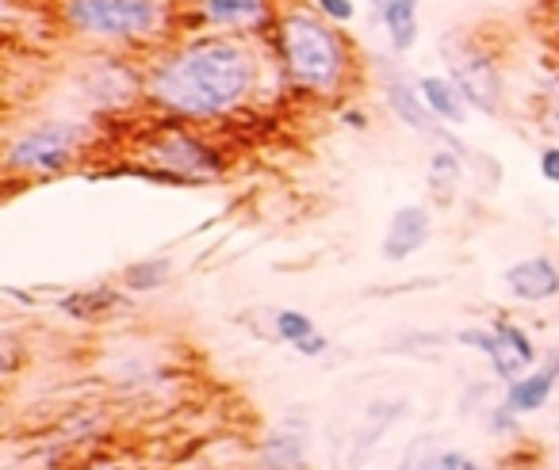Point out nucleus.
I'll return each instance as SVG.
<instances>
[{
	"label": "nucleus",
	"mask_w": 559,
	"mask_h": 470,
	"mask_svg": "<svg viewBox=\"0 0 559 470\" xmlns=\"http://www.w3.org/2000/svg\"><path fill=\"white\" fill-rule=\"evenodd\" d=\"M257 81H261L257 55L246 43L207 35V39L185 43L180 50L165 55L150 70L146 96L180 119L211 123V119L238 111L253 96Z\"/></svg>",
	"instance_id": "1"
},
{
	"label": "nucleus",
	"mask_w": 559,
	"mask_h": 470,
	"mask_svg": "<svg viewBox=\"0 0 559 470\" xmlns=\"http://www.w3.org/2000/svg\"><path fill=\"white\" fill-rule=\"evenodd\" d=\"M280 62L288 81L311 96H337L349 81V47L342 32L319 12L288 9L276 20Z\"/></svg>",
	"instance_id": "2"
},
{
	"label": "nucleus",
	"mask_w": 559,
	"mask_h": 470,
	"mask_svg": "<svg viewBox=\"0 0 559 470\" xmlns=\"http://www.w3.org/2000/svg\"><path fill=\"white\" fill-rule=\"evenodd\" d=\"M62 24L93 43H142L169 24L165 0H62Z\"/></svg>",
	"instance_id": "3"
},
{
	"label": "nucleus",
	"mask_w": 559,
	"mask_h": 470,
	"mask_svg": "<svg viewBox=\"0 0 559 470\" xmlns=\"http://www.w3.org/2000/svg\"><path fill=\"white\" fill-rule=\"evenodd\" d=\"M81 149V131L66 119H50L32 131H24L4 154L9 172H27V177H58L73 165Z\"/></svg>",
	"instance_id": "4"
},
{
	"label": "nucleus",
	"mask_w": 559,
	"mask_h": 470,
	"mask_svg": "<svg viewBox=\"0 0 559 470\" xmlns=\"http://www.w3.org/2000/svg\"><path fill=\"white\" fill-rule=\"evenodd\" d=\"M441 58L449 65V77L464 93V100L483 116H498V108H502V77H498L495 58L475 47V43L460 39V35H449L441 43Z\"/></svg>",
	"instance_id": "5"
},
{
	"label": "nucleus",
	"mask_w": 559,
	"mask_h": 470,
	"mask_svg": "<svg viewBox=\"0 0 559 470\" xmlns=\"http://www.w3.org/2000/svg\"><path fill=\"white\" fill-rule=\"evenodd\" d=\"M380 88H383V100H388V108L395 111L399 123H406L411 131H418V134H429V138H444V149H456V154L464 157V146H460L452 134H444L441 126H437L433 111L426 108V100H421V93H418V81L406 77L399 65L383 62L380 65Z\"/></svg>",
	"instance_id": "6"
},
{
	"label": "nucleus",
	"mask_w": 559,
	"mask_h": 470,
	"mask_svg": "<svg viewBox=\"0 0 559 470\" xmlns=\"http://www.w3.org/2000/svg\"><path fill=\"white\" fill-rule=\"evenodd\" d=\"M150 161L162 165V169L173 172V177H203L207 180V177H218V172H223V157H218L207 142H200L188 131H169L165 138H157Z\"/></svg>",
	"instance_id": "7"
},
{
	"label": "nucleus",
	"mask_w": 559,
	"mask_h": 470,
	"mask_svg": "<svg viewBox=\"0 0 559 470\" xmlns=\"http://www.w3.org/2000/svg\"><path fill=\"white\" fill-rule=\"evenodd\" d=\"M81 88L93 100V108H127L146 88V81L119 58H96L81 73Z\"/></svg>",
	"instance_id": "8"
},
{
	"label": "nucleus",
	"mask_w": 559,
	"mask_h": 470,
	"mask_svg": "<svg viewBox=\"0 0 559 470\" xmlns=\"http://www.w3.org/2000/svg\"><path fill=\"white\" fill-rule=\"evenodd\" d=\"M487 363H490V371H495V378H502V383H513V378H521L525 371H533L536 345H533V337H528L525 325L506 322V317L490 325Z\"/></svg>",
	"instance_id": "9"
},
{
	"label": "nucleus",
	"mask_w": 559,
	"mask_h": 470,
	"mask_svg": "<svg viewBox=\"0 0 559 470\" xmlns=\"http://www.w3.org/2000/svg\"><path fill=\"white\" fill-rule=\"evenodd\" d=\"M307 451H311V429H307L304 413L292 409V413L280 421V429L261 444V451H257V470H307L311 467Z\"/></svg>",
	"instance_id": "10"
},
{
	"label": "nucleus",
	"mask_w": 559,
	"mask_h": 470,
	"mask_svg": "<svg viewBox=\"0 0 559 470\" xmlns=\"http://www.w3.org/2000/svg\"><path fill=\"white\" fill-rule=\"evenodd\" d=\"M429 238H433V218H429V210L418 207V203H406V207H399L395 215H391L380 253H383V261H391V264L411 261L414 253H421V249L429 245Z\"/></svg>",
	"instance_id": "11"
},
{
	"label": "nucleus",
	"mask_w": 559,
	"mask_h": 470,
	"mask_svg": "<svg viewBox=\"0 0 559 470\" xmlns=\"http://www.w3.org/2000/svg\"><path fill=\"white\" fill-rule=\"evenodd\" d=\"M502 284L518 302L540 306V302L559 299V264L551 256H525L502 272Z\"/></svg>",
	"instance_id": "12"
},
{
	"label": "nucleus",
	"mask_w": 559,
	"mask_h": 470,
	"mask_svg": "<svg viewBox=\"0 0 559 470\" xmlns=\"http://www.w3.org/2000/svg\"><path fill=\"white\" fill-rule=\"evenodd\" d=\"M406 413V398H376L372 406L360 413L357 429H353V439H349V467L345 470H360L365 467L368 455L380 447V439L391 432V424Z\"/></svg>",
	"instance_id": "13"
},
{
	"label": "nucleus",
	"mask_w": 559,
	"mask_h": 470,
	"mask_svg": "<svg viewBox=\"0 0 559 470\" xmlns=\"http://www.w3.org/2000/svg\"><path fill=\"white\" fill-rule=\"evenodd\" d=\"M556 383H559V378L551 375L548 367H533V371H525L521 378H513V383H506L502 401L518 417L540 413V409L551 401V394H556Z\"/></svg>",
	"instance_id": "14"
},
{
	"label": "nucleus",
	"mask_w": 559,
	"mask_h": 470,
	"mask_svg": "<svg viewBox=\"0 0 559 470\" xmlns=\"http://www.w3.org/2000/svg\"><path fill=\"white\" fill-rule=\"evenodd\" d=\"M200 16L211 27H264L272 4L269 0H200Z\"/></svg>",
	"instance_id": "15"
},
{
	"label": "nucleus",
	"mask_w": 559,
	"mask_h": 470,
	"mask_svg": "<svg viewBox=\"0 0 559 470\" xmlns=\"http://www.w3.org/2000/svg\"><path fill=\"white\" fill-rule=\"evenodd\" d=\"M418 93H421V100H426V108L433 111L437 123H464L467 119L472 104L464 100V93H460L452 77H433V73L418 77Z\"/></svg>",
	"instance_id": "16"
},
{
	"label": "nucleus",
	"mask_w": 559,
	"mask_h": 470,
	"mask_svg": "<svg viewBox=\"0 0 559 470\" xmlns=\"http://www.w3.org/2000/svg\"><path fill=\"white\" fill-rule=\"evenodd\" d=\"M460 180H464V165H460V154L456 149H437L429 157V169H426V188H429V200L437 207H452L460 192Z\"/></svg>",
	"instance_id": "17"
},
{
	"label": "nucleus",
	"mask_w": 559,
	"mask_h": 470,
	"mask_svg": "<svg viewBox=\"0 0 559 470\" xmlns=\"http://www.w3.org/2000/svg\"><path fill=\"white\" fill-rule=\"evenodd\" d=\"M380 24L395 55H411L418 43V0H391L380 12Z\"/></svg>",
	"instance_id": "18"
},
{
	"label": "nucleus",
	"mask_w": 559,
	"mask_h": 470,
	"mask_svg": "<svg viewBox=\"0 0 559 470\" xmlns=\"http://www.w3.org/2000/svg\"><path fill=\"white\" fill-rule=\"evenodd\" d=\"M119 302H123V294H119L116 287H93V291L70 294V299L62 302V310L70 317H78V322H93V317H100V314H108V310H116Z\"/></svg>",
	"instance_id": "19"
},
{
	"label": "nucleus",
	"mask_w": 559,
	"mask_h": 470,
	"mask_svg": "<svg viewBox=\"0 0 559 470\" xmlns=\"http://www.w3.org/2000/svg\"><path fill=\"white\" fill-rule=\"evenodd\" d=\"M173 272V261H165V256H157V261H139L131 264V268H123V287L127 291H154V287H162L165 279H169Z\"/></svg>",
	"instance_id": "20"
},
{
	"label": "nucleus",
	"mask_w": 559,
	"mask_h": 470,
	"mask_svg": "<svg viewBox=\"0 0 559 470\" xmlns=\"http://www.w3.org/2000/svg\"><path fill=\"white\" fill-rule=\"evenodd\" d=\"M272 329H276V337L284 340V345L296 348L299 340H307L311 333H319V325H314V317L304 314V310H276Z\"/></svg>",
	"instance_id": "21"
},
{
	"label": "nucleus",
	"mask_w": 559,
	"mask_h": 470,
	"mask_svg": "<svg viewBox=\"0 0 559 470\" xmlns=\"http://www.w3.org/2000/svg\"><path fill=\"white\" fill-rule=\"evenodd\" d=\"M437 459H441L437 436L421 432V436H414L411 444H406V451H403V459L395 462V470H437Z\"/></svg>",
	"instance_id": "22"
},
{
	"label": "nucleus",
	"mask_w": 559,
	"mask_h": 470,
	"mask_svg": "<svg viewBox=\"0 0 559 470\" xmlns=\"http://www.w3.org/2000/svg\"><path fill=\"white\" fill-rule=\"evenodd\" d=\"M487 432H490V436H518V432H521V417L502 401V406H495L487 413Z\"/></svg>",
	"instance_id": "23"
},
{
	"label": "nucleus",
	"mask_w": 559,
	"mask_h": 470,
	"mask_svg": "<svg viewBox=\"0 0 559 470\" xmlns=\"http://www.w3.org/2000/svg\"><path fill=\"white\" fill-rule=\"evenodd\" d=\"M314 12L337 27H345V24L357 20V4H353V0H314Z\"/></svg>",
	"instance_id": "24"
},
{
	"label": "nucleus",
	"mask_w": 559,
	"mask_h": 470,
	"mask_svg": "<svg viewBox=\"0 0 559 470\" xmlns=\"http://www.w3.org/2000/svg\"><path fill=\"white\" fill-rule=\"evenodd\" d=\"M456 345L460 348H472V352L487 355L490 348V325H472V329H460L456 333Z\"/></svg>",
	"instance_id": "25"
},
{
	"label": "nucleus",
	"mask_w": 559,
	"mask_h": 470,
	"mask_svg": "<svg viewBox=\"0 0 559 470\" xmlns=\"http://www.w3.org/2000/svg\"><path fill=\"white\" fill-rule=\"evenodd\" d=\"M536 165H540V177L548 180V184H559V146H544Z\"/></svg>",
	"instance_id": "26"
},
{
	"label": "nucleus",
	"mask_w": 559,
	"mask_h": 470,
	"mask_svg": "<svg viewBox=\"0 0 559 470\" xmlns=\"http://www.w3.org/2000/svg\"><path fill=\"white\" fill-rule=\"evenodd\" d=\"M437 470H483V467L472 459V455H464V451H441V459H437Z\"/></svg>",
	"instance_id": "27"
},
{
	"label": "nucleus",
	"mask_w": 559,
	"mask_h": 470,
	"mask_svg": "<svg viewBox=\"0 0 559 470\" xmlns=\"http://www.w3.org/2000/svg\"><path fill=\"white\" fill-rule=\"evenodd\" d=\"M330 348V340H326V333H311L307 340H299L296 345V352L304 355V360H319L322 352Z\"/></svg>",
	"instance_id": "28"
},
{
	"label": "nucleus",
	"mask_w": 559,
	"mask_h": 470,
	"mask_svg": "<svg viewBox=\"0 0 559 470\" xmlns=\"http://www.w3.org/2000/svg\"><path fill=\"white\" fill-rule=\"evenodd\" d=\"M81 470H134V467H127V462H119V459H93Z\"/></svg>",
	"instance_id": "29"
},
{
	"label": "nucleus",
	"mask_w": 559,
	"mask_h": 470,
	"mask_svg": "<svg viewBox=\"0 0 559 470\" xmlns=\"http://www.w3.org/2000/svg\"><path fill=\"white\" fill-rule=\"evenodd\" d=\"M544 367H548L551 375L559 378V348H551V352H548V363H544Z\"/></svg>",
	"instance_id": "30"
},
{
	"label": "nucleus",
	"mask_w": 559,
	"mask_h": 470,
	"mask_svg": "<svg viewBox=\"0 0 559 470\" xmlns=\"http://www.w3.org/2000/svg\"><path fill=\"white\" fill-rule=\"evenodd\" d=\"M388 4H391V0H372V9H376V12H383Z\"/></svg>",
	"instance_id": "31"
}]
</instances>
